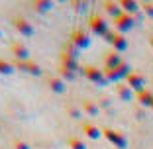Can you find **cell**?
<instances>
[{"label":"cell","mask_w":153,"mask_h":149,"mask_svg":"<svg viewBox=\"0 0 153 149\" xmlns=\"http://www.w3.org/2000/svg\"><path fill=\"white\" fill-rule=\"evenodd\" d=\"M102 136L106 137V139H108L110 143L114 145V147H118V149H126V147H128L126 136H124L122 131H118V130H112V128H104V130H102Z\"/></svg>","instance_id":"6da1fadb"},{"label":"cell","mask_w":153,"mask_h":149,"mask_svg":"<svg viewBox=\"0 0 153 149\" xmlns=\"http://www.w3.org/2000/svg\"><path fill=\"white\" fill-rule=\"evenodd\" d=\"M131 67H130V63H124L120 65L118 69H112V71H104V75H106V79H108V82H120L122 79H128L131 75Z\"/></svg>","instance_id":"7a4b0ae2"},{"label":"cell","mask_w":153,"mask_h":149,"mask_svg":"<svg viewBox=\"0 0 153 149\" xmlns=\"http://www.w3.org/2000/svg\"><path fill=\"white\" fill-rule=\"evenodd\" d=\"M104 39L114 47L116 53H124V51L128 49V39L124 37V33H118V32H112V30H110V32L104 36Z\"/></svg>","instance_id":"3957f363"},{"label":"cell","mask_w":153,"mask_h":149,"mask_svg":"<svg viewBox=\"0 0 153 149\" xmlns=\"http://www.w3.org/2000/svg\"><path fill=\"white\" fill-rule=\"evenodd\" d=\"M88 27H90V32L94 33V36H100V37H104L106 33L110 32L108 22H106V20L102 18V16H98V14H92V16H90Z\"/></svg>","instance_id":"277c9868"},{"label":"cell","mask_w":153,"mask_h":149,"mask_svg":"<svg viewBox=\"0 0 153 149\" xmlns=\"http://www.w3.org/2000/svg\"><path fill=\"white\" fill-rule=\"evenodd\" d=\"M82 75H85L90 82H94V85H100V86H102V85H108V79H106L104 71H100L98 67L86 65V67H82Z\"/></svg>","instance_id":"5b68a950"},{"label":"cell","mask_w":153,"mask_h":149,"mask_svg":"<svg viewBox=\"0 0 153 149\" xmlns=\"http://www.w3.org/2000/svg\"><path fill=\"white\" fill-rule=\"evenodd\" d=\"M137 24V20H135V16H130V14H122L120 18H116L114 20V32H118V33H126V32H130L131 27Z\"/></svg>","instance_id":"8992f818"},{"label":"cell","mask_w":153,"mask_h":149,"mask_svg":"<svg viewBox=\"0 0 153 149\" xmlns=\"http://www.w3.org/2000/svg\"><path fill=\"white\" fill-rule=\"evenodd\" d=\"M71 43L76 47V49H86V47L90 45V36L82 30V27H76L75 32H73V36H71Z\"/></svg>","instance_id":"52a82bcc"},{"label":"cell","mask_w":153,"mask_h":149,"mask_svg":"<svg viewBox=\"0 0 153 149\" xmlns=\"http://www.w3.org/2000/svg\"><path fill=\"white\" fill-rule=\"evenodd\" d=\"M14 67H16V71L27 73V75H33V77H39L41 73H43V71H41V67L37 63H33V61H16Z\"/></svg>","instance_id":"ba28073f"},{"label":"cell","mask_w":153,"mask_h":149,"mask_svg":"<svg viewBox=\"0 0 153 149\" xmlns=\"http://www.w3.org/2000/svg\"><path fill=\"white\" fill-rule=\"evenodd\" d=\"M126 85L130 86L134 92H143L145 90V79H143V75H140V73H131L130 77L126 79Z\"/></svg>","instance_id":"9c48e42d"},{"label":"cell","mask_w":153,"mask_h":149,"mask_svg":"<svg viewBox=\"0 0 153 149\" xmlns=\"http://www.w3.org/2000/svg\"><path fill=\"white\" fill-rule=\"evenodd\" d=\"M14 27H16L22 36H26V37H32L33 32H36V30H33V26L27 22L26 18H16V20H14Z\"/></svg>","instance_id":"30bf717a"},{"label":"cell","mask_w":153,"mask_h":149,"mask_svg":"<svg viewBox=\"0 0 153 149\" xmlns=\"http://www.w3.org/2000/svg\"><path fill=\"white\" fill-rule=\"evenodd\" d=\"M122 63H124V61H122V55L116 53V51H110V53H106V57H104V65H106V69H104V71L118 69Z\"/></svg>","instance_id":"8fae6325"},{"label":"cell","mask_w":153,"mask_h":149,"mask_svg":"<svg viewBox=\"0 0 153 149\" xmlns=\"http://www.w3.org/2000/svg\"><path fill=\"white\" fill-rule=\"evenodd\" d=\"M12 55L16 57V61H30V49H27L24 43H14Z\"/></svg>","instance_id":"7c38bea8"},{"label":"cell","mask_w":153,"mask_h":149,"mask_svg":"<svg viewBox=\"0 0 153 149\" xmlns=\"http://www.w3.org/2000/svg\"><path fill=\"white\" fill-rule=\"evenodd\" d=\"M61 67L76 73V71H79V59L71 57V55H67V53H61Z\"/></svg>","instance_id":"4fadbf2b"},{"label":"cell","mask_w":153,"mask_h":149,"mask_svg":"<svg viewBox=\"0 0 153 149\" xmlns=\"http://www.w3.org/2000/svg\"><path fill=\"white\" fill-rule=\"evenodd\" d=\"M47 85H49V88L53 92H57V94H63V92L67 90V82L61 77H51L49 81H47Z\"/></svg>","instance_id":"5bb4252c"},{"label":"cell","mask_w":153,"mask_h":149,"mask_svg":"<svg viewBox=\"0 0 153 149\" xmlns=\"http://www.w3.org/2000/svg\"><path fill=\"white\" fill-rule=\"evenodd\" d=\"M120 6H122V10L126 14H130V16H137V12L141 10V4H137L135 0H122Z\"/></svg>","instance_id":"9a60e30c"},{"label":"cell","mask_w":153,"mask_h":149,"mask_svg":"<svg viewBox=\"0 0 153 149\" xmlns=\"http://www.w3.org/2000/svg\"><path fill=\"white\" fill-rule=\"evenodd\" d=\"M104 10H106V14H108V16H112L114 20L120 18L122 14H124L120 2H110V0H108V2H104Z\"/></svg>","instance_id":"2e32d148"},{"label":"cell","mask_w":153,"mask_h":149,"mask_svg":"<svg viewBox=\"0 0 153 149\" xmlns=\"http://www.w3.org/2000/svg\"><path fill=\"white\" fill-rule=\"evenodd\" d=\"M82 131H85V136L88 139H100L102 137V130H98V126H94V124H85Z\"/></svg>","instance_id":"e0dca14e"},{"label":"cell","mask_w":153,"mask_h":149,"mask_svg":"<svg viewBox=\"0 0 153 149\" xmlns=\"http://www.w3.org/2000/svg\"><path fill=\"white\" fill-rule=\"evenodd\" d=\"M53 6H55V4L51 2V0H36V2H33V8H36L39 14L51 12V10H53Z\"/></svg>","instance_id":"ac0fdd59"},{"label":"cell","mask_w":153,"mask_h":149,"mask_svg":"<svg viewBox=\"0 0 153 149\" xmlns=\"http://www.w3.org/2000/svg\"><path fill=\"white\" fill-rule=\"evenodd\" d=\"M137 102H140V106H143V108H151L153 104V92L149 90H143L137 94Z\"/></svg>","instance_id":"d6986e66"},{"label":"cell","mask_w":153,"mask_h":149,"mask_svg":"<svg viewBox=\"0 0 153 149\" xmlns=\"http://www.w3.org/2000/svg\"><path fill=\"white\" fill-rule=\"evenodd\" d=\"M116 90H118V96H120V98L124 100V102H130V100L134 98V90H131V88H130L128 85H120V86L116 88Z\"/></svg>","instance_id":"ffe728a7"},{"label":"cell","mask_w":153,"mask_h":149,"mask_svg":"<svg viewBox=\"0 0 153 149\" xmlns=\"http://www.w3.org/2000/svg\"><path fill=\"white\" fill-rule=\"evenodd\" d=\"M82 110H85L88 116H98L100 106L96 102H92V100H85V102H82Z\"/></svg>","instance_id":"44dd1931"},{"label":"cell","mask_w":153,"mask_h":149,"mask_svg":"<svg viewBox=\"0 0 153 149\" xmlns=\"http://www.w3.org/2000/svg\"><path fill=\"white\" fill-rule=\"evenodd\" d=\"M14 71H16L14 63H8L4 59H0V75H12Z\"/></svg>","instance_id":"7402d4cb"},{"label":"cell","mask_w":153,"mask_h":149,"mask_svg":"<svg viewBox=\"0 0 153 149\" xmlns=\"http://www.w3.org/2000/svg\"><path fill=\"white\" fill-rule=\"evenodd\" d=\"M59 77L63 79L65 82H67V81H75L76 73H73V71H69V69H63V67H61V71H59Z\"/></svg>","instance_id":"603a6c76"},{"label":"cell","mask_w":153,"mask_h":149,"mask_svg":"<svg viewBox=\"0 0 153 149\" xmlns=\"http://www.w3.org/2000/svg\"><path fill=\"white\" fill-rule=\"evenodd\" d=\"M69 147L71 149H86V143L82 139H79V137H73V139L69 141Z\"/></svg>","instance_id":"cb8c5ba5"},{"label":"cell","mask_w":153,"mask_h":149,"mask_svg":"<svg viewBox=\"0 0 153 149\" xmlns=\"http://www.w3.org/2000/svg\"><path fill=\"white\" fill-rule=\"evenodd\" d=\"M141 10L147 14L149 18H153V2H143V4H141Z\"/></svg>","instance_id":"d4e9b609"},{"label":"cell","mask_w":153,"mask_h":149,"mask_svg":"<svg viewBox=\"0 0 153 149\" xmlns=\"http://www.w3.org/2000/svg\"><path fill=\"white\" fill-rule=\"evenodd\" d=\"M73 8H75L76 12H86V8H88V2H73Z\"/></svg>","instance_id":"484cf974"},{"label":"cell","mask_w":153,"mask_h":149,"mask_svg":"<svg viewBox=\"0 0 153 149\" xmlns=\"http://www.w3.org/2000/svg\"><path fill=\"white\" fill-rule=\"evenodd\" d=\"M67 112L71 114V116L75 118V120H79V118H81V110H76V108H73V106H69V108H67Z\"/></svg>","instance_id":"4316f807"},{"label":"cell","mask_w":153,"mask_h":149,"mask_svg":"<svg viewBox=\"0 0 153 149\" xmlns=\"http://www.w3.org/2000/svg\"><path fill=\"white\" fill-rule=\"evenodd\" d=\"M14 147H16V149H32L27 141H20V139L16 141V145H14Z\"/></svg>","instance_id":"83f0119b"},{"label":"cell","mask_w":153,"mask_h":149,"mask_svg":"<svg viewBox=\"0 0 153 149\" xmlns=\"http://www.w3.org/2000/svg\"><path fill=\"white\" fill-rule=\"evenodd\" d=\"M100 106H110V100L108 98H102V100H100Z\"/></svg>","instance_id":"f1b7e54d"},{"label":"cell","mask_w":153,"mask_h":149,"mask_svg":"<svg viewBox=\"0 0 153 149\" xmlns=\"http://www.w3.org/2000/svg\"><path fill=\"white\" fill-rule=\"evenodd\" d=\"M149 45H151V47H153V36H151V37H149Z\"/></svg>","instance_id":"f546056e"},{"label":"cell","mask_w":153,"mask_h":149,"mask_svg":"<svg viewBox=\"0 0 153 149\" xmlns=\"http://www.w3.org/2000/svg\"><path fill=\"white\" fill-rule=\"evenodd\" d=\"M2 37H4V33H2V30H0V39H2Z\"/></svg>","instance_id":"4dcf8cb0"},{"label":"cell","mask_w":153,"mask_h":149,"mask_svg":"<svg viewBox=\"0 0 153 149\" xmlns=\"http://www.w3.org/2000/svg\"><path fill=\"white\" fill-rule=\"evenodd\" d=\"M151 110H153V104H151Z\"/></svg>","instance_id":"1f68e13d"}]
</instances>
